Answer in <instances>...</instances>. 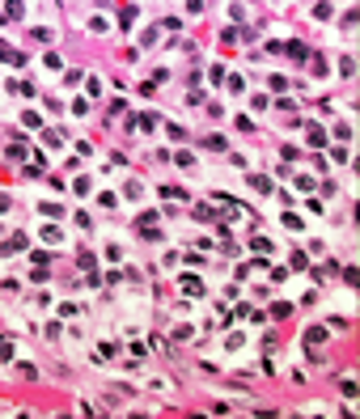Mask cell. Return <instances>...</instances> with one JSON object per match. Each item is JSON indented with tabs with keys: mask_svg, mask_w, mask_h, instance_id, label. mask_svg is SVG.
Instances as JSON below:
<instances>
[{
	"mask_svg": "<svg viewBox=\"0 0 360 419\" xmlns=\"http://www.w3.org/2000/svg\"><path fill=\"white\" fill-rule=\"evenodd\" d=\"M322 339H327V330H322V326H314V330H309V334H305L309 352H318V347H322Z\"/></svg>",
	"mask_w": 360,
	"mask_h": 419,
	"instance_id": "1",
	"label": "cell"
}]
</instances>
